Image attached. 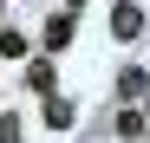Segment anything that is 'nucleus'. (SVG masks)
Instances as JSON below:
<instances>
[{
    "label": "nucleus",
    "instance_id": "nucleus-1",
    "mask_svg": "<svg viewBox=\"0 0 150 143\" xmlns=\"http://www.w3.org/2000/svg\"><path fill=\"white\" fill-rule=\"evenodd\" d=\"M111 33L117 39H137L144 33V7H137V0H117V7H111Z\"/></svg>",
    "mask_w": 150,
    "mask_h": 143
},
{
    "label": "nucleus",
    "instance_id": "nucleus-2",
    "mask_svg": "<svg viewBox=\"0 0 150 143\" xmlns=\"http://www.w3.org/2000/svg\"><path fill=\"white\" fill-rule=\"evenodd\" d=\"M150 91V72L144 65H124V78H117V98H144Z\"/></svg>",
    "mask_w": 150,
    "mask_h": 143
},
{
    "label": "nucleus",
    "instance_id": "nucleus-3",
    "mask_svg": "<svg viewBox=\"0 0 150 143\" xmlns=\"http://www.w3.org/2000/svg\"><path fill=\"white\" fill-rule=\"evenodd\" d=\"M46 130H72V104L46 91Z\"/></svg>",
    "mask_w": 150,
    "mask_h": 143
},
{
    "label": "nucleus",
    "instance_id": "nucleus-4",
    "mask_svg": "<svg viewBox=\"0 0 150 143\" xmlns=\"http://www.w3.org/2000/svg\"><path fill=\"white\" fill-rule=\"evenodd\" d=\"M59 46H72V20H65V13L46 20V52H59Z\"/></svg>",
    "mask_w": 150,
    "mask_h": 143
},
{
    "label": "nucleus",
    "instance_id": "nucleus-5",
    "mask_svg": "<svg viewBox=\"0 0 150 143\" xmlns=\"http://www.w3.org/2000/svg\"><path fill=\"white\" fill-rule=\"evenodd\" d=\"M144 117H150V111H137V104L117 111V137H144Z\"/></svg>",
    "mask_w": 150,
    "mask_h": 143
},
{
    "label": "nucleus",
    "instance_id": "nucleus-6",
    "mask_svg": "<svg viewBox=\"0 0 150 143\" xmlns=\"http://www.w3.org/2000/svg\"><path fill=\"white\" fill-rule=\"evenodd\" d=\"M0 59H26V39H20L13 26H0Z\"/></svg>",
    "mask_w": 150,
    "mask_h": 143
},
{
    "label": "nucleus",
    "instance_id": "nucleus-7",
    "mask_svg": "<svg viewBox=\"0 0 150 143\" xmlns=\"http://www.w3.org/2000/svg\"><path fill=\"white\" fill-rule=\"evenodd\" d=\"M26 78H33V91H52V59H46V65H26Z\"/></svg>",
    "mask_w": 150,
    "mask_h": 143
},
{
    "label": "nucleus",
    "instance_id": "nucleus-8",
    "mask_svg": "<svg viewBox=\"0 0 150 143\" xmlns=\"http://www.w3.org/2000/svg\"><path fill=\"white\" fill-rule=\"evenodd\" d=\"M0 143H20V124H13L7 111H0Z\"/></svg>",
    "mask_w": 150,
    "mask_h": 143
},
{
    "label": "nucleus",
    "instance_id": "nucleus-9",
    "mask_svg": "<svg viewBox=\"0 0 150 143\" xmlns=\"http://www.w3.org/2000/svg\"><path fill=\"white\" fill-rule=\"evenodd\" d=\"M72 7H85V0H72Z\"/></svg>",
    "mask_w": 150,
    "mask_h": 143
},
{
    "label": "nucleus",
    "instance_id": "nucleus-10",
    "mask_svg": "<svg viewBox=\"0 0 150 143\" xmlns=\"http://www.w3.org/2000/svg\"><path fill=\"white\" fill-rule=\"evenodd\" d=\"M144 137H150V124H144Z\"/></svg>",
    "mask_w": 150,
    "mask_h": 143
}]
</instances>
